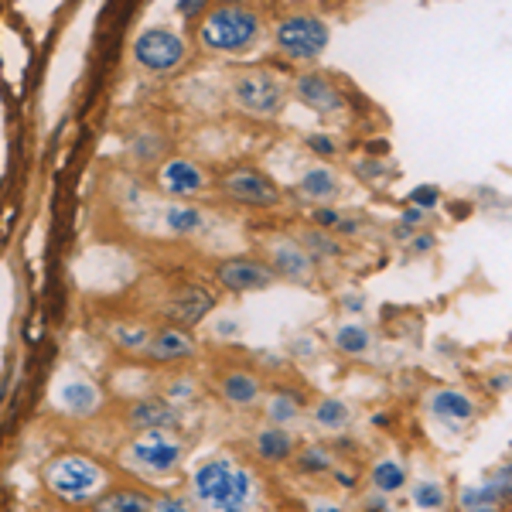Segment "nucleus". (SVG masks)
Here are the masks:
<instances>
[{
    "mask_svg": "<svg viewBox=\"0 0 512 512\" xmlns=\"http://www.w3.org/2000/svg\"><path fill=\"white\" fill-rule=\"evenodd\" d=\"M41 482L45 489L69 509H93L99 495L117 482L113 468L106 461H99L89 451H62L55 458H48V465L41 468Z\"/></svg>",
    "mask_w": 512,
    "mask_h": 512,
    "instance_id": "7ed1b4c3",
    "label": "nucleus"
},
{
    "mask_svg": "<svg viewBox=\"0 0 512 512\" xmlns=\"http://www.w3.org/2000/svg\"><path fill=\"white\" fill-rule=\"evenodd\" d=\"M304 147L321 161H335L338 154H342V147H338V140L332 134H308L304 137Z\"/></svg>",
    "mask_w": 512,
    "mask_h": 512,
    "instance_id": "f704fd0d",
    "label": "nucleus"
},
{
    "mask_svg": "<svg viewBox=\"0 0 512 512\" xmlns=\"http://www.w3.org/2000/svg\"><path fill=\"white\" fill-rule=\"evenodd\" d=\"M89 512H96V509H89Z\"/></svg>",
    "mask_w": 512,
    "mask_h": 512,
    "instance_id": "de8ad7c7",
    "label": "nucleus"
},
{
    "mask_svg": "<svg viewBox=\"0 0 512 512\" xmlns=\"http://www.w3.org/2000/svg\"><path fill=\"white\" fill-rule=\"evenodd\" d=\"M441 198H444V192L437 185H417V188H410L407 205H414V209H424V212H434L437 205H441Z\"/></svg>",
    "mask_w": 512,
    "mask_h": 512,
    "instance_id": "c9c22d12",
    "label": "nucleus"
},
{
    "mask_svg": "<svg viewBox=\"0 0 512 512\" xmlns=\"http://www.w3.org/2000/svg\"><path fill=\"white\" fill-rule=\"evenodd\" d=\"M369 489L379 492V495H393L396 492H407V485H410V468L403 465L400 458H376L373 465H369Z\"/></svg>",
    "mask_w": 512,
    "mask_h": 512,
    "instance_id": "b1692460",
    "label": "nucleus"
},
{
    "mask_svg": "<svg viewBox=\"0 0 512 512\" xmlns=\"http://www.w3.org/2000/svg\"><path fill=\"white\" fill-rule=\"evenodd\" d=\"M52 403H55V410H62L65 417L86 420V417L99 414V407H103V390H99L89 376L72 373V376H65L55 383Z\"/></svg>",
    "mask_w": 512,
    "mask_h": 512,
    "instance_id": "a211bd4d",
    "label": "nucleus"
},
{
    "mask_svg": "<svg viewBox=\"0 0 512 512\" xmlns=\"http://www.w3.org/2000/svg\"><path fill=\"white\" fill-rule=\"evenodd\" d=\"M171 4H175V14L178 18H185V21H202L205 14L212 11V7H216V0H171Z\"/></svg>",
    "mask_w": 512,
    "mask_h": 512,
    "instance_id": "4c0bfd02",
    "label": "nucleus"
},
{
    "mask_svg": "<svg viewBox=\"0 0 512 512\" xmlns=\"http://www.w3.org/2000/svg\"><path fill=\"white\" fill-rule=\"evenodd\" d=\"M345 308H349V311H355V315H359V311L366 308V297H359V294H349V297H345Z\"/></svg>",
    "mask_w": 512,
    "mask_h": 512,
    "instance_id": "a18cd8bd",
    "label": "nucleus"
},
{
    "mask_svg": "<svg viewBox=\"0 0 512 512\" xmlns=\"http://www.w3.org/2000/svg\"><path fill=\"white\" fill-rule=\"evenodd\" d=\"M216 335H219V338H226V342H229V338H239V335H243V325H239L236 318H219V321H216Z\"/></svg>",
    "mask_w": 512,
    "mask_h": 512,
    "instance_id": "79ce46f5",
    "label": "nucleus"
},
{
    "mask_svg": "<svg viewBox=\"0 0 512 512\" xmlns=\"http://www.w3.org/2000/svg\"><path fill=\"white\" fill-rule=\"evenodd\" d=\"M151 512H202V509L195 506L188 492H154Z\"/></svg>",
    "mask_w": 512,
    "mask_h": 512,
    "instance_id": "72a5a7b5",
    "label": "nucleus"
},
{
    "mask_svg": "<svg viewBox=\"0 0 512 512\" xmlns=\"http://www.w3.org/2000/svg\"><path fill=\"white\" fill-rule=\"evenodd\" d=\"M263 260L270 263L277 280H287V284H311L318 274V260L301 246V239L294 236H274L267 243V253Z\"/></svg>",
    "mask_w": 512,
    "mask_h": 512,
    "instance_id": "f8f14e48",
    "label": "nucleus"
},
{
    "mask_svg": "<svg viewBox=\"0 0 512 512\" xmlns=\"http://www.w3.org/2000/svg\"><path fill=\"white\" fill-rule=\"evenodd\" d=\"M427 417L434 424L448 427V431H465L475 424L478 417V403L472 393L458 390V386H437L427 393Z\"/></svg>",
    "mask_w": 512,
    "mask_h": 512,
    "instance_id": "2eb2a0df",
    "label": "nucleus"
},
{
    "mask_svg": "<svg viewBox=\"0 0 512 512\" xmlns=\"http://www.w3.org/2000/svg\"><path fill=\"white\" fill-rule=\"evenodd\" d=\"M212 280H216L219 291L226 294H260V291H270L277 284L274 270L263 256L256 253H233V256H222V260L212 267Z\"/></svg>",
    "mask_w": 512,
    "mask_h": 512,
    "instance_id": "1a4fd4ad",
    "label": "nucleus"
},
{
    "mask_svg": "<svg viewBox=\"0 0 512 512\" xmlns=\"http://www.w3.org/2000/svg\"><path fill=\"white\" fill-rule=\"evenodd\" d=\"M434 250H437V233H431V229H420V233L407 239L410 256H431Z\"/></svg>",
    "mask_w": 512,
    "mask_h": 512,
    "instance_id": "ea45409f",
    "label": "nucleus"
},
{
    "mask_svg": "<svg viewBox=\"0 0 512 512\" xmlns=\"http://www.w3.org/2000/svg\"><path fill=\"white\" fill-rule=\"evenodd\" d=\"M263 41H267V18L253 4L216 0V7L195 24V45L219 59H246Z\"/></svg>",
    "mask_w": 512,
    "mask_h": 512,
    "instance_id": "f03ea898",
    "label": "nucleus"
},
{
    "mask_svg": "<svg viewBox=\"0 0 512 512\" xmlns=\"http://www.w3.org/2000/svg\"><path fill=\"white\" fill-rule=\"evenodd\" d=\"M352 171L362 181H386L390 178V164H383V158H359L352 164Z\"/></svg>",
    "mask_w": 512,
    "mask_h": 512,
    "instance_id": "e433bc0d",
    "label": "nucleus"
},
{
    "mask_svg": "<svg viewBox=\"0 0 512 512\" xmlns=\"http://www.w3.org/2000/svg\"><path fill=\"white\" fill-rule=\"evenodd\" d=\"M161 229L171 239H198L209 229V212L198 202H168L161 212Z\"/></svg>",
    "mask_w": 512,
    "mask_h": 512,
    "instance_id": "412c9836",
    "label": "nucleus"
},
{
    "mask_svg": "<svg viewBox=\"0 0 512 512\" xmlns=\"http://www.w3.org/2000/svg\"><path fill=\"white\" fill-rule=\"evenodd\" d=\"M212 311H216V291L205 284H192V280H188V284H178L161 304V315L168 325L192 328V332L212 315Z\"/></svg>",
    "mask_w": 512,
    "mask_h": 512,
    "instance_id": "9b49d317",
    "label": "nucleus"
},
{
    "mask_svg": "<svg viewBox=\"0 0 512 512\" xmlns=\"http://www.w3.org/2000/svg\"><path fill=\"white\" fill-rule=\"evenodd\" d=\"M373 345H376V338L362 321H342L332 332V349L338 355H345V359H366V355L373 352Z\"/></svg>",
    "mask_w": 512,
    "mask_h": 512,
    "instance_id": "393cba45",
    "label": "nucleus"
},
{
    "mask_svg": "<svg viewBox=\"0 0 512 512\" xmlns=\"http://www.w3.org/2000/svg\"><path fill=\"white\" fill-rule=\"evenodd\" d=\"M291 96L301 106H308L311 113H321V117H338V113H345L342 86H338L332 76L318 72V69L297 72V76L291 79Z\"/></svg>",
    "mask_w": 512,
    "mask_h": 512,
    "instance_id": "ddd939ff",
    "label": "nucleus"
},
{
    "mask_svg": "<svg viewBox=\"0 0 512 512\" xmlns=\"http://www.w3.org/2000/svg\"><path fill=\"white\" fill-rule=\"evenodd\" d=\"M130 158H134L140 168H158V164L168 158V140L161 134H140L134 144H130Z\"/></svg>",
    "mask_w": 512,
    "mask_h": 512,
    "instance_id": "c756f323",
    "label": "nucleus"
},
{
    "mask_svg": "<svg viewBox=\"0 0 512 512\" xmlns=\"http://www.w3.org/2000/svg\"><path fill=\"white\" fill-rule=\"evenodd\" d=\"M291 465H294V472L304 478H325V475H332V468H335V454L318 441L297 444Z\"/></svg>",
    "mask_w": 512,
    "mask_h": 512,
    "instance_id": "cd10ccee",
    "label": "nucleus"
},
{
    "mask_svg": "<svg viewBox=\"0 0 512 512\" xmlns=\"http://www.w3.org/2000/svg\"><path fill=\"white\" fill-rule=\"evenodd\" d=\"M270 48L291 65H315L332 45V24L315 11H284L267 24Z\"/></svg>",
    "mask_w": 512,
    "mask_h": 512,
    "instance_id": "39448f33",
    "label": "nucleus"
},
{
    "mask_svg": "<svg viewBox=\"0 0 512 512\" xmlns=\"http://www.w3.org/2000/svg\"><path fill=\"white\" fill-rule=\"evenodd\" d=\"M308 420L318 427L321 434L338 437V434H345L355 424V407H352L349 400H345V396L325 393V396H318V400L311 403Z\"/></svg>",
    "mask_w": 512,
    "mask_h": 512,
    "instance_id": "4be33fe9",
    "label": "nucleus"
},
{
    "mask_svg": "<svg viewBox=\"0 0 512 512\" xmlns=\"http://www.w3.org/2000/svg\"><path fill=\"white\" fill-rule=\"evenodd\" d=\"M294 195H297V202L311 205V209H315V205H335L338 195H342V175H338L328 161H318L301 171V178H297V185H294Z\"/></svg>",
    "mask_w": 512,
    "mask_h": 512,
    "instance_id": "6ab92c4d",
    "label": "nucleus"
},
{
    "mask_svg": "<svg viewBox=\"0 0 512 512\" xmlns=\"http://www.w3.org/2000/svg\"><path fill=\"white\" fill-rule=\"evenodd\" d=\"M147 338H151V328H144V325H113L110 328V342L127 355H144Z\"/></svg>",
    "mask_w": 512,
    "mask_h": 512,
    "instance_id": "7c9ffc66",
    "label": "nucleus"
},
{
    "mask_svg": "<svg viewBox=\"0 0 512 512\" xmlns=\"http://www.w3.org/2000/svg\"><path fill=\"white\" fill-rule=\"evenodd\" d=\"M301 246L308 250L315 260H335V256H342L345 253V246H342V239L332 236V233H325V229H308V233L301 236Z\"/></svg>",
    "mask_w": 512,
    "mask_h": 512,
    "instance_id": "2f4dec72",
    "label": "nucleus"
},
{
    "mask_svg": "<svg viewBox=\"0 0 512 512\" xmlns=\"http://www.w3.org/2000/svg\"><path fill=\"white\" fill-rule=\"evenodd\" d=\"M96 512H151L154 492L144 482H113L110 489L99 495L93 506Z\"/></svg>",
    "mask_w": 512,
    "mask_h": 512,
    "instance_id": "5701e85b",
    "label": "nucleus"
},
{
    "mask_svg": "<svg viewBox=\"0 0 512 512\" xmlns=\"http://www.w3.org/2000/svg\"><path fill=\"white\" fill-rule=\"evenodd\" d=\"M229 99L243 117L277 120L291 99V82L274 69H239L229 82Z\"/></svg>",
    "mask_w": 512,
    "mask_h": 512,
    "instance_id": "423d86ee",
    "label": "nucleus"
},
{
    "mask_svg": "<svg viewBox=\"0 0 512 512\" xmlns=\"http://www.w3.org/2000/svg\"><path fill=\"white\" fill-rule=\"evenodd\" d=\"M216 396L233 410H253V407H260V403H263L267 390H263V379H260L256 369H250V366H226L216 376Z\"/></svg>",
    "mask_w": 512,
    "mask_h": 512,
    "instance_id": "f3484780",
    "label": "nucleus"
},
{
    "mask_svg": "<svg viewBox=\"0 0 512 512\" xmlns=\"http://www.w3.org/2000/svg\"><path fill=\"white\" fill-rule=\"evenodd\" d=\"M185 492L202 512H256L263 502V482L233 451H216L195 461L185 478Z\"/></svg>",
    "mask_w": 512,
    "mask_h": 512,
    "instance_id": "f257e3e1",
    "label": "nucleus"
},
{
    "mask_svg": "<svg viewBox=\"0 0 512 512\" xmlns=\"http://www.w3.org/2000/svg\"><path fill=\"white\" fill-rule=\"evenodd\" d=\"M263 417H267V424L294 427L304 417V400L294 390H274L263 396Z\"/></svg>",
    "mask_w": 512,
    "mask_h": 512,
    "instance_id": "bb28decb",
    "label": "nucleus"
},
{
    "mask_svg": "<svg viewBox=\"0 0 512 512\" xmlns=\"http://www.w3.org/2000/svg\"><path fill=\"white\" fill-rule=\"evenodd\" d=\"M130 55H134V65L140 72H147V76H154V79H168L185 69L188 41L181 31L168 28V24H151V28H144L134 38Z\"/></svg>",
    "mask_w": 512,
    "mask_h": 512,
    "instance_id": "6e6552de",
    "label": "nucleus"
},
{
    "mask_svg": "<svg viewBox=\"0 0 512 512\" xmlns=\"http://www.w3.org/2000/svg\"><path fill=\"white\" fill-rule=\"evenodd\" d=\"M362 512H393V502H390V495L369 492L366 499H362Z\"/></svg>",
    "mask_w": 512,
    "mask_h": 512,
    "instance_id": "a19ab883",
    "label": "nucleus"
},
{
    "mask_svg": "<svg viewBox=\"0 0 512 512\" xmlns=\"http://www.w3.org/2000/svg\"><path fill=\"white\" fill-rule=\"evenodd\" d=\"M154 181H158L161 192L168 198H175V202H192V198L209 192V185H212L205 164L195 158H185V154L164 158L158 168H154Z\"/></svg>",
    "mask_w": 512,
    "mask_h": 512,
    "instance_id": "9d476101",
    "label": "nucleus"
},
{
    "mask_svg": "<svg viewBox=\"0 0 512 512\" xmlns=\"http://www.w3.org/2000/svg\"><path fill=\"white\" fill-rule=\"evenodd\" d=\"M250 451L260 465L267 468H280V465H291L294 451H297V437L291 427H277V424H263L260 431L253 434Z\"/></svg>",
    "mask_w": 512,
    "mask_h": 512,
    "instance_id": "aec40b11",
    "label": "nucleus"
},
{
    "mask_svg": "<svg viewBox=\"0 0 512 512\" xmlns=\"http://www.w3.org/2000/svg\"><path fill=\"white\" fill-rule=\"evenodd\" d=\"M123 424L130 427V434H147V431H178L181 427V410L171 400H164L161 393L137 396L123 407Z\"/></svg>",
    "mask_w": 512,
    "mask_h": 512,
    "instance_id": "4468645a",
    "label": "nucleus"
},
{
    "mask_svg": "<svg viewBox=\"0 0 512 512\" xmlns=\"http://www.w3.org/2000/svg\"><path fill=\"white\" fill-rule=\"evenodd\" d=\"M216 192L226 205L246 212H274L284 205V188L277 185L274 175H267L256 164H233L216 181Z\"/></svg>",
    "mask_w": 512,
    "mask_h": 512,
    "instance_id": "0eeeda50",
    "label": "nucleus"
},
{
    "mask_svg": "<svg viewBox=\"0 0 512 512\" xmlns=\"http://www.w3.org/2000/svg\"><path fill=\"white\" fill-rule=\"evenodd\" d=\"M188 458V441L178 431H147L130 434V441L120 448V465L127 475L151 485H168Z\"/></svg>",
    "mask_w": 512,
    "mask_h": 512,
    "instance_id": "20e7f679",
    "label": "nucleus"
},
{
    "mask_svg": "<svg viewBox=\"0 0 512 512\" xmlns=\"http://www.w3.org/2000/svg\"><path fill=\"white\" fill-rule=\"evenodd\" d=\"M195 393H198V383L192 379V373L168 376V379H164V386H161V396H164V400H171V403H175V407H178V403L195 400Z\"/></svg>",
    "mask_w": 512,
    "mask_h": 512,
    "instance_id": "473e14b6",
    "label": "nucleus"
},
{
    "mask_svg": "<svg viewBox=\"0 0 512 512\" xmlns=\"http://www.w3.org/2000/svg\"><path fill=\"white\" fill-rule=\"evenodd\" d=\"M328 478H332L338 489H345V492L355 489V475H352V472H345V468H332V475H328Z\"/></svg>",
    "mask_w": 512,
    "mask_h": 512,
    "instance_id": "37998d69",
    "label": "nucleus"
},
{
    "mask_svg": "<svg viewBox=\"0 0 512 512\" xmlns=\"http://www.w3.org/2000/svg\"><path fill=\"white\" fill-rule=\"evenodd\" d=\"M280 4H291V7H304V4H318V0H280Z\"/></svg>",
    "mask_w": 512,
    "mask_h": 512,
    "instance_id": "49530a36",
    "label": "nucleus"
},
{
    "mask_svg": "<svg viewBox=\"0 0 512 512\" xmlns=\"http://www.w3.org/2000/svg\"><path fill=\"white\" fill-rule=\"evenodd\" d=\"M458 509L461 512H502V499L489 482L465 485V489L458 492Z\"/></svg>",
    "mask_w": 512,
    "mask_h": 512,
    "instance_id": "c85d7f7f",
    "label": "nucleus"
},
{
    "mask_svg": "<svg viewBox=\"0 0 512 512\" xmlns=\"http://www.w3.org/2000/svg\"><path fill=\"white\" fill-rule=\"evenodd\" d=\"M198 355V338L192 328H178V325H161L151 328L147 338L144 359L151 366H181V362H192Z\"/></svg>",
    "mask_w": 512,
    "mask_h": 512,
    "instance_id": "dca6fc26",
    "label": "nucleus"
},
{
    "mask_svg": "<svg viewBox=\"0 0 512 512\" xmlns=\"http://www.w3.org/2000/svg\"><path fill=\"white\" fill-rule=\"evenodd\" d=\"M407 489H410V506L417 512H444L451 506V489L444 478L424 475L417 482H410Z\"/></svg>",
    "mask_w": 512,
    "mask_h": 512,
    "instance_id": "a878e982",
    "label": "nucleus"
},
{
    "mask_svg": "<svg viewBox=\"0 0 512 512\" xmlns=\"http://www.w3.org/2000/svg\"><path fill=\"white\" fill-rule=\"evenodd\" d=\"M308 512H345L342 502H335V499H315L308 506Z\"/></svg>",
    "mask_w": 512,
    "mask_h": 512,
    "instance_id": "c03bdc74",
    "label": "nucleus"
},
{
    "mask_svg": "<svg viewBox=\"0 0 512 512\" xmlns=\"http://www.w3.org/2000/svg\"><path fill=\"white\" fill-rule=\"evenodd\" d=\"M342 219H345V212L335 209V205H315V209H311V222H315V229H325V233H332V236H335V229Z\"/></svg>",
    "mask_w": 512,
    "mask_h": 512,
    "instance_id": "58836bf2",
    "label": "nucleus"
}]
</instances>
